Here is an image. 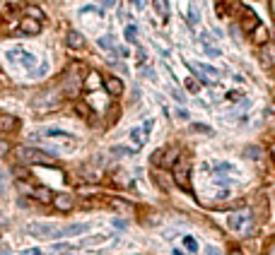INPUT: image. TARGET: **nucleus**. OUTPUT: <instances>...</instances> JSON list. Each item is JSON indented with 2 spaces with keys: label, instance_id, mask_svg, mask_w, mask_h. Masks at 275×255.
Instances as JSON below:
<instances>
[{
  "label": "nucleus",
  "instance_id": "obj_1",
  "mask_svg": "<svg viewBox=\"0 0 275 255\" xmlns=\"http://www.w3.org/2000/svg\"><path fill=\"white\" fill-rule=\"evenodd\" d=\"M82 72H84V65L82 63H75V65H70V70L63 75V92H66V96H70V99L78 96L80 87H82V77H80Z\"/></svg>",
  "mask_w": 275,
  "mask_h": 255
},
{
  "label": "nucleus",
  "instance_id": "obj_2",
  "mask_svg": "<svg viewBox=\"0 0 275 255\" xmlns=\"http://www.w3.org/2000/svg\"><path fill=\"white\" fill-rule=\"evenodd\" d=\"M230 229H232L234 234H242V236H246L251 227H254V219H251V212L248 210H239V212H232L230 215Z\"/></svg>",
  "mask_w": 275,
  "mask_h": 255
},
{
  "label": "nucleus",
  "instance_id": "obj_3",
  "mask_svg": "<svg viewBox=\"0 0 275 255\" xmlns=\"http://www.w3.org/2000/svg\"><path fill=\"white\" fill-rule=\"evenodd\" d=\"M172 174H174V183H176L181 190H191V161L181 157V159L174 164Z\"/></svg>",
  "mask_w": 275,
  "mask_h": 255
},
{
  "label": "nucleus",
  "instance_id": "obj_4",
  "mask_svg": "<svg viewBox=\"0 0 275 255\" xmlns=\"http://www.w3.org/2000/svg\"><path fill=\"white\" fill-rule=\"evenodd\" d=\"M34 111L36 113H48V111H56V108L60 106V96L56 94L54 89H46V92H42V94L34 99Z\"/></svg>",
  "mask_w": 275,
  "mask_h": 255
},
{
  "label": "nucleus",
  "instance_id": "obj_5",
  "mask_svg": "<svg viewBox=\"0 0 275 255\" xmlns=\"http://www.w3.org/2000/svg\"><path fill=\"white\" fill-rule=\"evenodd\" d=\"M27 234L36 236V239H63V229H56L54 224H46V222H36V224H29Z\"/></svg>",
  "mask_w": 275,
  "mask_h": 255
},
{
  "label": "nucleus",
  "instance_id": "obj_6",
  "mask_svg": "<svg viewBox=\"0 0 275 255\" xmlns=\"http://www.w3.org/2000/svg\"><path fill=\"white\" fill-rule=\"evenodd\" d=\"M17 159L24 161V164H51V154L34 147H20L17 149Z\"/></svg>",
  "mask_w": 275,
  "mask_h": 255
},
{
  "label": "nucleus",
  "instance_id": "obj_7",
  "mask_svg": "<svg viewBox=\"0 0 275 255\" xmlns=\"http://www.w3.org/2000/svg\"><path fill=\"white\" fill-rule=\"evenodd\" d=\"M179 149L176 147H169V149H157L154 154H152V164H157V166H164V169H174V164L179 161Z\"/></svg>",
  "mask_w": 275,
  "mask_h": 255
},
{
  "label": "nucleus",
  "instance_id": "obj_8",
  "mask_svg": "<svg viewBox=\"0 0 275 255\" xmlns=\"http://www.w3.org/2000/svg\"><path fill=\"white\" fill-rule=\"evenodd\" d=\"M150 128H152V121H148L145 125H140V128H133V130H130L133 149H140L145 142H148V133H150Z\"/></svg>",
  "mask_w": 275,
  "mask_h": 255
},
{
  "label": "nucleus",
  "instance_id": "obj_9",
  "mask_svg": "<svg viewBox=\"0 0 275 255\" xmlns=\"http://www.w3.org/2000/svg\"><path fill=\"white\" fill-rule=\"evenodd\" d=\"M8 58H10V60H20L24 67L36 65V55L27 53V51H22V48H10V51H8Z\"/></svg>",
  "mask_w": 275,
  "mask_h": 255
},
{
  "label": "nucleus",
  "instance_id": "obj_10",
  "mask_svg": "<svg viewBox=\"0 0 275 255\" xmlns=\"http://www.w3.org/2000/svg\"><path fill=\"white\" fill-rule=\"evenodd\" d=\"M54 207L58 212H70V210L75 207V198H72L70 193H58L54 198Z\"/></svg>",
  "mask_w": 275,
  "mask_h": 255
},
{
  "label": "nucleus",
  "instance_id": "obj_11",
  "mask_svg": "<svg viewBox=\"0 0 275 255\" xmlns=\"http://www.w3.org/2000/svg\"><path fill=\"white\" fill-rule=\"evenodd\" d=\"M20 31L27 34V36H36L42 31V22L39 19H32V17H24V19H20Z\"/></svg>",
  "mask_w": 275,
  "mask_h": 255
},
{
  "label": "nucleus",
  "instance_id": "obj_12",
  "mask_svg": "<svg viewBox=\"0 0 275 255\" xmlns=\"http://www.w3.org/2000/svg\"><path fill=\"white\" fill-rule=\"evenodd\" d=\"M188 67H191V70H196L198 75H206V82L215 80V77H220V72H218L215 67L206 65V63H188Z\"/></svg>",
  "mask_w": 275,
  "mask_h": 255
},
{
  "label": "nucleus",
  "instance_id": "obj_13",
  "mask_svg": "<svg viewBox=\"0 0 275 255\" xmlns=\"http://www.w3.org/2000/svg\"><path fill=\"white\" fill-rule=\"evenodd\" d=\"M242 14H244V29H246V31H256L258 24H261V22H258V17H256V12H254L251 7L244 5V7H242Z\"/></svg>",
  "mask_w": 275,
  "mask_h": 255
},
{
  "label": "nucleus",
  "instance_id": "obj_14",
  "mask_svg": "<svg viewBox=\"0 0 275 255\" xmlns=\"http://www.w3.org/2000/svg\"><path fill=\"white\" fill-rule=\"evenodd\" d=\"M20 128V121L10 113H0V133H14Z\"/></svg>",
  "mask_w": 275,
  "mask_h": 255
},
{
  "label": "nucleus",
  "instance_id": "obj_15",
  "mask_svg": "<svg viewBox=\"0 0 275 255\" xmlns=\"http://www.w3.org/2000/svg\"><path fill=\"white\" fill-rule=\"evenodd\" d=\"M104 87H106V92H109L111 96H121L124 94V82L118 80V77H104Z\"/></svg>",
  "mask_w": 275,
  "mask_h": 255
},
{
  "label": "nucleus",
  "instance_id": "obj_16",
  "mask_svg": "<svg viewBox=\"0 0 275 255\" xmlns=\"http://www.w3.org/2000/svg\"><path fill=\"white\" fill-rule=\"evenodd\" d=\"M32 198H34V200H39V202H44V205H54L56 195L48 188H34V190H32Z\"/></svg>",
  "mask_w": 275,
  "mask_h": 255
},
{
  "label": "nucleus",
  "instance_id": "obj_17",
  "mask_svg": "<svg viewBox=\"0 0 275 255\" xmlns=\"http://www.w3.org/2000/svg\"><path fill=\"white\" fill-rule=\"evenodd\" d=\"M66 43H68L70 48H82L84 46V39L80 31H68V36H66Z\"/></svg>",
  "mask_w": 275,
  "mask_h": 255
},
{
  "label": "nucleus",
  "instance_id": "obj_18",
  "mask_svg": "<svg viewBox=\"0 0 275 255\" xmlns=\"http://www.w3.org/2000/svg\"><path fill=\"white\" fill-rule=\"evenodd\" d=\"M87 224H70V227L63 229V236H80V234H84L87 231Z\"/></svg>",
  "mask_w": 275,
  "mask_h": 255
},
{
  "label": "nucleus",
  "instance_id": "obj_19",
  "mask_svg": "<svg viewBox=\"0 0 275 255\" xmlns=\"http://www.w3.org/2000/svg\"><path fill=\"white\" fill-rule=\"evenodd\" d=\"M152 5H154V10L160 12V17H162V19H166V17H169V2H166V0H152Z\"/></svg>",
  "mask_w": 275,
  "mask_h": 255
},
{
  "label": "nucleus",
  "instance_id": "obj_20",
  "mask_svg": "<svg viewBox=\"0 0 275 255\" xmlns=\"http://www.w3.org/2000/svg\"><path fill=\"white\" fill-rule=\"evenodd\" d=\"M188 22L191 24H198L200 22V10H198V2L191 0V7H188Z\"/></svg>",
  "mask_w": 275,
  "mask_h": 255
},
{
  "label": "nucleus",
  "instance_id": "obj_21",
  "mask_svg": "<svg viewBox=\"0 0 275 255\" xmlns=\"http://www.w3.org/2000/svg\"><path fill=\"white\" fill-rule=\"evenodd\" d=\"M254 36H256V43H266V41H268V31H266V27H263V24H258V29H256V31H254Z\"/></svg>",
  "mask_w": 275,
  "mask_h": 255
},
{
  "label": "nucleus",
  "instance_id": "obj_22",
  "mask_svg": "<svg viewBox=\"0 0 275 255\" xmlns=\"http://www.w3.org/2000/svg\"><path fill=\"white\" fill-rule=\"evenodd\" d=\"M124 36H126V41H136V36H138V29H136V24H126V29H124Z\"/></svg>",
  "mask_w": 275,
  "mask_h": 255
},
{
  "label": "nucleus",
  "instance_id": "obj_23",
  "mask_svg": "<svg viewBox=\"0 0 275 255\" xmlns=\"http://www.w3.org/2000/svg\"><path fill=\"white\" fill-rule=\"evenodd\" d=\"M261 63L266 67H273V63H275V58H273V53L268 51V48H263V53H261Z\"/></svg>",
  "mask_w": 275,
  "mask_h": 255
},
{
  "label": "nucleus",
  "instance_id": "obj_24",
  "mask_svg": "<svg viewBox=\"0 0 275 255\" xmlns=\"http://www.w3.org/2000/svg\"><path fill=\"white\" fill-rule=\"evenodd\" d=\"M27 14L32 17V19H39V22L44 19V12L39 10V7H34V5H29V7H27Z\"/></svg>",
  "mask_w": 275,
  "mask_h": 255
},
{
  "label": "nucleus",
  "instance_id": "obj_25",
  "mask_svg": "<svg viewBox=\"0 0 275 255\" xmlns=\"http://www.w3.org/2000/svg\"><path fill=\"white\" fill-rule=\"evenodd\" d=\"M75 111H78L80 116H84V118H87V116H92V113H90V106L82 104V101H75Z\"/></svg>",
  "mask_w": 275,
  "mask_h": 255
},
{
  "label": "nucleus",
  "instance_id": "obj_26",
  "mask_svg": "<svg viewBox=\"0 0 275 255\" xmlns=\"http://www.w3.org/2000/svg\"><path fill=\"white\" fill-rule=\"evenodd\" d=\"M184 246H186L191 253H196V251H198V243H196V239H193V236H184Z\"/></svg>",
  "mask_w": 275,
  "mask_h": 255
},
{
  "label": "nucleus",
  "instance_id": "obj_27",
  "mask_svg": "<svg viewBox=\"0 0 275 255\" xmlns=\"http://www.w3.org/2000/svg\"><path fill=\"white\" fill-rule=\"evenodd\" d=\"M99 46H102V48H111V51H114V41H111V36H102V39H99Z\"/></svg>",
  "mask_w": 275,
  "mask_h": 255
},
{
  "label": "nucleus",
  "instance_id": "obj_28",
  "mask_svg": "<svg viewBox=\"0 0 275 255\" xmlns=\"http://www.w3.org/2000/svg\"><path fill=\"white\" fill-rule=\"evenodd\" d=\"M111 154H116V157H126V154H130V149H126V147H114V149H111Z\"/></svg>",
  "mask_w": 275,
  "mask_h": 255
},
{
  "label": "nucleus",
  "instance_id": "obj_29",
  "mask_svg": "<svg viewBox=\"0 0 275 255\" xmlns=\"http://www.w3.org/2000/svg\"><path fill=\"white\" fill-rule=\"evenodd\" d=\"M186 87H188L191 92H198V89H200V84H198V82L193 80V77H188V80H186Z\"/></svg>",
  "mask_w": 275,
  "mask_h": 255
},
{
  "label": "nucleus",
  "instance_id": "obj_30",
  "mask_svg": "<svg viewBox=\"0 0 275 255\" xmlns=\"http://www.w3.org/2000/svg\"><path fill=\"white\" fill-rule=\"evenodd\" d=\"M246 157H248V159H256V157H261V149L248 147V149H246Z\"/></svg>",
  "mask_w": 275,
  "mask_h": 255
},
{
  "label": "nucleus",
  "instance_id": "obj_31",
  "mask_svg": "<svg viewBox=\"0 0 275 255\" xmlns=\"http://www.w3.org/2000/svg\"><path fill=\"white\" fill-rule=\"evenodd\" d=\"M8 152H10V145H8L5 140H0V159H2V157H5Z\"/></svg>",
  "mask_w": 275,
  "mask_h": 255
},
{
  "label": "nucleus",
  "instance_id": "obj_32",
  "mask_svg": "<svg viewBox=\"0 0 275 255\" xmlns=\"http://www.w3.org/2000/svg\"><path fill=\"white\" fill-rule=\"evenodd\" d=\"M193 130H198V133H212L208 125H200V123H196V125H193Z\"/></svg>",
  "mask_w": 275,
  "mask_h": 255
},
{
  "label": "nucleus",
  "instance_id": "obj_33",
  "mask_svg": "<svg viewBox=\"0 0 275 255\" xmlns=\"http://www.w3.org/2000/svg\"><path fill=\"white\" fill-rule=\"evenodd\" d=\"M20 255H42V251L39 248H29V251H22Z\"/></svg>",
  "mask_w": 275,
  "mask_h": 255
},
{
  "label": "nucleus",
  "instance_id": "obj_34",
  "mask_svg": "<svg viewBox=\"0 0 275 255\" xmlns=\"http://www.w3.org/2000/svg\"><path fill=\"white\" fill-rule=\"evenodd\" d=\"M145 60H148L145 51H142V48H138V63H145Z\"/></svg>",
  "mask_w": 275,
  "mask_h": 255
},
{
  "label": "nucleus",
  "instance_id": "obj_35",
  "mask_svg": "<svg viewBox=\"0 0 275 255\" xmlns=\"http://www.w3.org/2000/svg\"><path fill=\"white\" fill-rule=\"evenodd\" d=\"M174 99H176V101H179V104H184V101H186V96L181 94L179 89H174Z\"/></svg>",
  "mask_w": 275,
  "mask_h": 255
},
{
  "label": "nucleus",
  "instance_id": "obj_36",
  "mask_svg": "<svg viewBox=\"0 0 275 255\" xmlns=\"http://www.w3.org/2000/svg\"><path fill=\"white\" fill-rule=\"evenodd\" d=\"M130 2H133V5H136L138 10H140V7H142V5H145V0H130Z\"/></svg>",
  "mask_w": 275,
  "mask_h": 255
},
{
  "label": "nucleus",
  "instance_id": "obj_37",
  "mask_svg": "<svg viewBox=\"0 0 275 255\" xmlns=\"http://www.w3.org/2000/svg\"><path fill=\"white\" fill-rule=\"evenodd\" d=\"M206 253H208V255H220V253H218V248H212V246H210V248H208Z\"/></svg>",
  "mask_w": 275,
  "mask_h": 255
},
{
  "label": "nucleus",
  "instance_id": "obj_38",
  "mask_svg": "<svg viewBox=\"0 0 275 255\" xmlns=\"http://www.w3.org/2000/svg\"><path fill=\"white\" fill-rule=\"evenodd\" d=\"M102 2H104V5H106V7H111V5H114V2H116V0H102Z\"/></svg>",
  "mask_w": 275,
  "mask_h": 255
},
{
  "label": "nucleus",
  "instance_id": "obj_39",
  "mask_svg": "<svg viewBox=\"0 0 275 255\" xmlns=\"http://www.w3.org/2000/svg\"><path fill=\"white\" fill-rule=\"evenodd\" d=\"M230 255H242V253H239V251H232V253H230Z\"/></svg>",
  "mask_w": 275,
  "mask_h": 255
},
{
  "label": "nucleus",
  "instance_id": "obj_40",
  "mask_svg": "<svg viewBox=\"0 0 275 255\" xmlns=\"http://www.w3.org/2000/svg\"><path fill=\"white\" fill-rule=\"evenodd\" d=\"M174 255H184V253H181V251H174Z\"/></svg>",
  "mask_w": 275,
  "mask_h": 255
},
{
  "label": "nucleus",
  "instance_id": "obj_41",
  "mask_svg": "<svg viewBox=\"0 0 275 255\" xmlns=\"http://www.w3.org/2000/svg\"><path fill=\"white\" fill-rule=\"evenodd\" d=\"M273 41H275V36H273Z\"/></svg>",
  "mask_w": 275,
  "mask_h": 255
}]
</instances>
